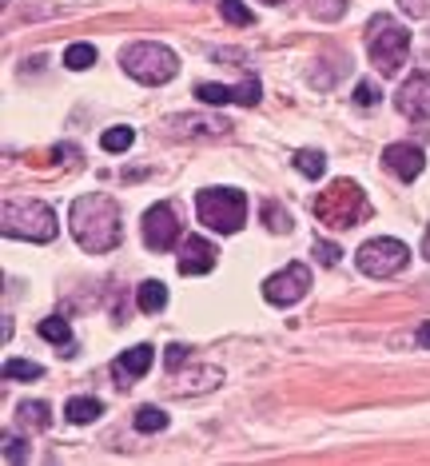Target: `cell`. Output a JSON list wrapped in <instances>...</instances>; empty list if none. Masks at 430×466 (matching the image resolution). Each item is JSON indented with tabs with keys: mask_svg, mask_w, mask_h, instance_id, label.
I'll list each match as a JSON object with an SVG mask.
<instances>
[{
	"mask_svg": "<svg viewBox=\"0 0 430 466\" xmlns=\"http://www.w3.org/2000/svg\"><path fill=\"white\" fill-rule=\"evenodd\" d=\"M72 239L80 243L88 256H108L120 243V204L112 196H80L72 199Z\"/></svg>",
	"mask_w": 430,
	"mask_h": 466,
	"instance_id": "obj_1",
	"label": "cell"
},
{
	"mask_svg": "<svg viewBox=\"0 0 430 466\" xmlns=\"http://www.w3.org/2000/svg\"><path fill=\"white\" fill-rule=\"evenodd\" d=\"M315 216L327 228L347 231L355 224H363V219H371V204H366L363 187L355 184V179H335L327 192L315 196Z\"/></svg>",
	"mask_w": 430,
	"mask_h": 466,
	"instance_id": "obj_2",
	"label": "cell"
},
{
	"mask_svg": "<svg viewBox=\"0 0 430 466\" xmlns=\"http://www.w3.org/2000/svg\"><path fill=\"white\" fill-rule=\"evenodd\" d=\"M0 231L13 239H28V243H52L56 239V211L40 199H13L5 204V216H0Z\"/></svg>",
	"mask_w": 430,
	"mask_h": 466,
	"instance_id": "obj_3",
	"label": "cell"
},
{
	"mask_svg": "<svg viewBox=\"0 0 430 466\" xmlns=\"http://www.w3.org/2000/svg\"><path fill=\"white\" fill-rule=\"evenodd\" d=\"M406 52H411V33L391 16H375L371 28H366V56H371V65L383 76H395L406 65Z\"/></svg>",
	"mask_w": 430,
	"mask_h": 466,
	"instance_id": "obj_4",
	"label": "cell"
},
{
	"mask_svg": "<svg viewBox=\"0 0 430 466\" xmlns=\"http://www.w3.org/2000/svg\"><path fill=\"white\" fill-rule=\"evenodd\" d=\"M195 216L199 224L219 231V236H235L247 219V199L235 187H204L195 196Z\"/></svg>",
	"mask_w": 430,
	"mask_h": 466,
	"instance_id": "obj_5",
	"label": "cell"
},
{
	"mask_svg": "<svg viewBox=\"0 0 430 466\" xmlns=\"http://www.w3.org/2000/svg\"><path fill=\"white\" fill-rule=\"evenodd\" d=\"M120 65L124 72H128L132 80H140V84H167L180 72V60H175V52L172 48H164V45H128L120 52Z\"/></svg>",
	"mask_w": 430,
	"mask_h": 466,
	"instance_id": "obj_6",
	"label": "cell"
},
{
	"mask_svg": "<svg viewBox=\"0 0 430 466\" xmlns=\"http://www.w3.org/2000/svg\"><path fill=\"white\" fill-rule=\"evenodd\" d=\"M363 275H371V279H386V275H398L411 263V251H406L403 239H371L359 248V256H355Z\"/></svg>",
	"mask_w": 430,
	"mask_h": 466,
	"instance_id": "obj_7",
	"label": "cell"
},
{
	"mask_svg": "<svg viewBox=\"0 0 430 466\" xmlns=\"http://www.w3.org/2000/svg\"><path fill=\"white\" fill-rule=\"evenodd\" d=\"M307 288H311L307 263H287V268L275 271V275H271V279L264 283V299L275 303V307H291V303H299L303 295H307Z\"/></svg>",
	"mask_w": 430,
	"mask_h": 466,
	"instance_id": "obj_8",
	"label": "cell"
},
{
	"mask_svg": "<svg viewBox=\"0 0 430 466\" xmlns=\"http://www.w3.org/2000/svg\"><path fill=\"white\" fill-rule=\"evenodd\" d=\"M144 243L152 251H172L180 243V216L172 204H152L144 211Z\"/></svg>",
	"mask_w": 430,
	"mask_h": 466,
	"instance_id": "obj_9",
	"label": "cell"
},
{
	"mask_svg": "<svg viewBox=\"0 0 430 466\" xmlns=\"http://www.w3.org/2000/svg\"><path fill=\"white\" fill-rule=\"evenodd\" d=\"M395 104H398V112H403L406 120L426 124L430 120V72H415V76L398 88Z\"/></svg>",
	"mask_w": 430,
	"mask_h": 466,
	"instance_id": "obj_10",
	"label": "cell"
},
{
	"mask_svg": "<svg viewBox=\"0 0 430 466\" xmlns=\"http://www.w3.org/2000/svg\"><path fill=\"white\" fill-rule=\"evenodd\" d=\"M383 164H386V172H395L403 184H411V179L423 176V167H426V152L418 144H391L383 152Z\"/></svg>",
	"mask_w": 430,
	"mask_h": 466,
	"instance_id": "obj_11",
	"label": "cell"
},
{
	"mask_svg": "<svg viewBox=\"0 0 430 466\" xmlns=\"http://www.w3.org/2000/svg\"><path fill=\"white\" fill-rule=\"evenodd\" d=\"M215 259H219V251H215L212 239L187 236L184 248H180V275H207L215 268Z\"/></svg>",
	"mask_w": 430,
	"mask_h": 466,
	"instance_id": "obj_12",
	"label": "cell"
},
{
	"mask_svg": "<svg viewBox=\"0 0 430 466\" xmlns=\"http://www.w3.org/2000/svg\"><path fill=\"white\" fill-rule=\"evenodd\" d=\"M148 370H152V347L140 343V347H128V351H124L116 363H112V379H116L120 387H128L140 375H148Z\"/></svg>",
	"mask_w": 430,
	"mask_h": 466,
	"instance_id": "obj_13",
	"label": "cell"
},
{
	"mask_svg": "<svg viewBox=\"0 0 430 466\" xmlns=\"http://www.w3.org/2000/svg\"><path fill=\"white\" fill-rule=\"evenodd\" d=\"M172 128H180V132H199V136H224L232 124L227 120H219V116H172Z\"/></svg>",
	"mask_w": 430,
	"mask_h": 466,
	"instance_id": "obj_14",
	"label": "cell"
},
{
	"mask_svg": "<svg viewBox=\"0 0 430 466\" xmlns=\"http://www.w3.org/2000/svg\"><path fill=\"white\" fill-rule=\"evenodd\" d=\"M40 339L56 343L60 355H72V327L60 319V315H52V319H40Z\"/></svg>",
	"mask_w": 430,
	"mask_h": 466,
	"instance_id": "obj_15",
	"label": "cell"
},
{
	"mask_svg": "<svg viewBox=\"0 0 430 466\" xmlns=\"http://www.w3.org/2000/svg\"><path fill=\"white\" fill-rule=\"evenodd\" d=\"M100 415H104L100 399H68V407H65V419L76 422V427H88V422H96Z\"/></svg>",
	"mask_w": 430,
	"mask_h": 466,
	"instance_id": "obj_16",
	"label": "cell"
},
{
	"mask_svg": "<svg viewBox=\"0 0 430 466\" xmlns=\"http://www.w3.org/2000/svg\"><path fill=\"white\" fill-rule=\"evenodd\" d=\"M16 419L25 422L28 431H45L48 422H52V410H48V402L28 399V402H20V407H16Z\"/></svg>",
	"mask_w": 430,
	"mask_h": 466,
	"instance_id": "obj_17",
	"label": "cell"
},
{
	"mask_svg": "<svg viewBox=\"0 0 430 466\" xmlns=\"http://www.w3.org/2000/svg\"><path fill=\"white\" fill-rule=\"evenodd\" d=\"M135 303H140V311H164V303H167V288L160 279H148V283H140V291H135Z\"/></svg>",
	"mask_w": 430,
	"mask_h": 466,
	"instance_id": "obj_18",
	"label": "cell"
},
{
	"mask_svg": "<svg viewBox=\"0 0 430 466\" xmlns=\"http://www.w3.org/2000/svg\"><path fill=\"white\" fill-rule=\"evenodd\" d=\"M295 167L307 179H319L323 172H327V156L315 152V147H299V152H295Z\"/></svg>",
	"mask_w": 430,
	"mask_h": 466,
	"instance_id": "obj_19",
	"label": "cell"
},
{
	"mask_svg": "<svg viewBox=\"0 0 430 466\" xmlns=\"http://www.w3.org/2000/svg\"><path fill=\"white\" fill-rule=\"evenodd\" d=\"M195 96L204 104H235V92L227 88V84H212V80L195 84Z\"/></svg>",
	"mask_w": 430,
	"mask_h": 466,
	"instance_id": "obj_20",
	"label": "cell"
},
{
	"mask_svg": "<svg viewBox=\"0 0 430 466\" xmlns=\"http://www.w3.org/2000/svg\"><path fill=\"white\" fill-rule=\"evenodd\" d=\"M65 65H68L72 72L92 68V65H96V48H92V45H68V52H65Z\"/></svg>",
	"mask_w": 430,
	"mask_h": 466,
	"instance_id": "obj_21",
	"label": "cell"
},
{
	"mask_svg": "<svg viewBox=\"0 0 430 466\" xmlns=\"http://www.w3.org/2000/svg\"><path fill=\"white\" fill-rule=\"evenodd\" d=\"M167 427V415L160 407H140L135 410V431H144V434H155V431H164Z\"/></svg>",
	"mask_w": 430,
	"mask_h": 466,
	"instance_id": "obj_22",
	"label": "cell"
},
{
	"mask_svg": "<svg viewBox=\"0 0 430 466\" xmlns=\"http://www.w3.org/2000/svg\"><path fill=\"white\" fill-rule=\"evenodd\" d=\"M219 13H224V20H227V25H235V28H251V25H255V16H251L239 0H219Z\"/></svg>",
	"mask_w": 430,
	"mask_h": 466,
	"instance_id": "obj_23",
	"label": "cell"
},
{
	"mask_svg": "<svg viewBox=\"0 0 430 466\" xmlns=\"http://www.w3.org/2000/svg\"><path fill=\"white\" fill-rule=\"evenodd\" d=\"M132 140H135L132 128H108L100 136V147H104V152H128Z\"/></svg>",
	"mask_w": 430,
	"mask_h": 466,
	"instance_id": "obj_24",
	"label": "cell"
},
{
	"mask_svg": "<svg viewBox=\"0 0 430 466\" xmlns=\"http://www.w3.org/2000/svg\"><path fill=\"white\" fill-rule=\"evenodd\" d=\"M264 219H267V228L275 231V236H287L291 231V216L279 204H264Z\"/></svg>",
	"mask_w": 430,
	"mask_h": 466,
	"instance_id": "obj_25",
	"label": "cell"
},
{
	"mask_svg": "<svg viewBox=\"0 0 430 466\" xmlns=\"http://www.w3.org/2000/svg\"><path fill=\"white\" fill-rule=\"evenodd\" d=\"M311 13L319 20H339L347 13V0H311Z\"/></svg>",
	"mask_w": 430,
	"mask_h": 466,
	"instance_id": "obj_26",
	"label": "cell"
},
{
	"mask_svg": "<svg viewBox=\"0 0 430 466\" xmlns=\"http://www.w3.org/2000/svg\"><path fill=\"white\" fill-rule=\"evenodd\" d=\"M45 370H40L36 363H25V359H8L5 363V379H40Z\"/></svg>",
	"mask_w": 430,
	"mask_h": 466,
	"instance_id": "obj_27",
	"label": "cell"
},
{
	"mask_svg": "<svg viewBox=\"0 0 430 466\" xmlns=\"http://www.w3.org/2000/svg\"><path fill=\"white\" fill-rule=\"evenodd\" d=\"M355 104H363V108H375V104H379V88H375L371 80H363L359 88H355Z\"/></svg>",
	"mask_w": 430,
	"mask_h": 466,
	"instance_id": "obj_28",
	"label": "cell"
},
{
	"mask_svg": "<svg viewBox=\"0 0 430 466\" xmlns=\"http://www.w3.org/2000/svg\"><path fill=\"white\" fill-rule=\"evenodd\" d=\"M315 256L327 263V268H335V263H339V248H335V243H327V239H315Z\"/></svg>",
	"mask_w": 430,
	"mask_h": 466,
	"instance_id": "obj_29",
	"label": "cell"
},
{
	"mask_svg": "<svg viewBox=\"0 0 430 466\" xmlns=\"http://www.w3.org/2000/svg\"><path fill=\"white\" fill-rule=\"evenodd\" d=\"M25 459H28L25 442H20V439H8V434H5V462H25Z\"/></svg>",
	"mask_w": 430,
	"mask_h": 466,
	"instance_id": "obj_30",
	"label": "cell"
},
{
	"mask_svg": "<svg viewBox=\"0 0 430 466\" xmlns=\"http://www.w3.org/2000/svg\"><path fill=\"white\" fill-rule=\"evenodd\" d=\"M398 8H403L406 16H415V20L430 16V0H398Z\"/></svg>",
	"mask_w": 430,
	"mask_h": 466,
	"instance_id": "obj_31",
	"label": "cell"
},
{
	"mask_svg": "<svg viewBox=\"0 0 430 466\" xmlns=\"http://www.w3.org/2000/svg\"><path fill=\"white\" fill-rule=\"evenodd\" d=\"M187 359V347H167V367H180Z\"/></svg>",
	"mask_w": 430,
	"mask_h": 466,
	"instance_id": "obj_32",
	"label": "cell"
},
{
	"mask_svg": "<svg viewBox=\"0 0 430 466\" xmlns=\"http://www.w3.org/2000/svg\"><path fill=\"white\" fill-rule=\"evenodd\" d=\"M418 343L430 347V323H423V331H418Z\"/></svg>",
	"mask_w": 430,
	"mask_h": 466,
	"instance_id": "obj_33",
	"label": "cell"
},
{
	"mask_svg": "<svg viewBox=\"0 0 430 466\" xmlns=\"http://www.w3.org/2000/svg\"><path fill=\"white\" fill-rule=\"evenodd\" d=\"M423 256L430 259V228H426V236H423Z\"/></svg>",
	"mask_w": 430,
	"mask_h": 466,
	"instance_id": "obj_34",
	"label": "cell"
},
{
	"mask_svg": "<svg viewBox=\"0 0 430 466\" xmlns=\"http://www.w3.org/2000/svg\"><path fill=\"white\" fill-rule=\"evenodd\" d=\"M267 5H283V0H267Z\"/></svg>",
	"mask_w": 430,
	"mask_h": 466,
	"instance_id": "obj_35",
	"label": "cell"
}]
</instances>
